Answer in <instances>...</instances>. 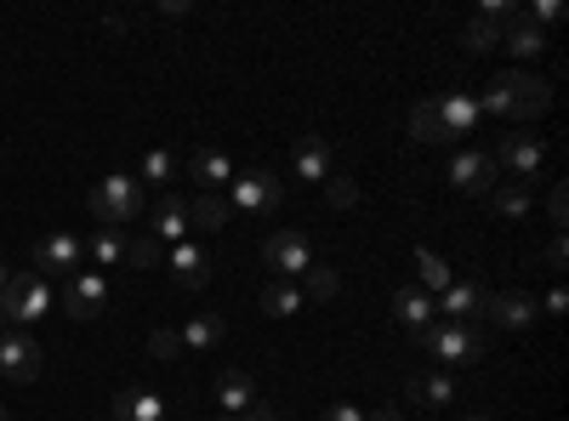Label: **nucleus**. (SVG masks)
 <instances>
[{
  "mask_svg": "<svg viewBox=\"0 0 569 421\" xmlns=\"http://www.w3.org/2000/svg\"><path fill=\"white\" fill-rule=\"evenodd\" d=\"M86 211L103 228H131L142 217V182L137 177H103L98 189L86 194Z\"/></svg>",
  "mask_w": 569,
  "mask_h": 421,
  "instance_id": "nucleus-2",
  "label": "nucleus"
},
{
  "mask_svg": "<svg viewBox=\"0 0 569 421\" xmlns=\"http://www.w3.org/2000/svg\"><path fill=\"white\" fill-rule=\"evenodd\" d=\"M518 18H525L530 29H552V23H563V7H558V0H536V7L518 12Z\"/></svg>",
  "mask_w": 569,
  "mask_h": 421,
  "instance_id": "nucleus-36",
  "label": "nucleus"
},
{
  "mask_svg": "<svg viewBox=\"0 0 569 421\" xmlns=\"http://www.w3.org/2000/svg\"><path fill=\"white\" fill-rule=\"evenodd\" d=\"M126 262H131V268H160L166 251H160V240H149V233H142V240H126Z\"/></svg>",
  "mask_w": 569,
  "mask_h": 421,
  "instance_id": "nucleus-35",
  "label": "nucleus"
},
{
  "mask_svg": "<svg viewBox=\"0 0 569 421\" xmlns=\"http://www.w3.org/2000/svg\"><path fill=\"white\" fill-rule=\"evenodd\" d=\"M563 308H569V291H563V285H558V291H552V297H547V302H541V313H552V319H558V313H563Z\"/></svg>",
  "mask_w": 569,
  "mask_h": 421,
  "instance_id": "nucleus-42",
  "label": "nucleus"
},
{
  "mask_svg": "<svg viewBox=\"0 0 569 421\" xmlns=\"http://www.w3.org/2000/svg\"><path fill=\"white\" fill-rule=\"evenodd\" d=\"M302 279H308V291H302V297H313V302H330V297H337V285H342L337 268H325V262H313Z\"/></svg>",
  "mask_w": 569,
  "mask_h": 421,
  "instance_id": "nucleus-33",
  "label": "nucleus"
},
{
  "mask_svg": "<svg viewBox=\"0 0 569 421\" xmlns=\"http://www.w3.org/2000/svg\"><path fill=\"white\" fill-rule=\"evenodd\" d=\"M479 319H490L496 331H525V324H536V297H525V291H496V297H485Z\"/></svg>",
  "mask_w": 569,
  "mask_h": 421,
  "instance_id": "nucleus-12",
  "label": "nucleus"
},
{
  "mask_svg": "<svg viewBox=\"0 0 569 421\" xmlns=\"http://www.w3.org/2000/svg\"><path fill=\"white\" fill-rule=\"evenodd\" d=\"M325 200L337 206V211H353V206H359V182L342 177V171H330V177H325Z\"/></svg>",
  "mask_w": 569,
  "mask_h": 421,
  "instance_id": "nucleus-31",
  "label": "nucleus"
},
{
  "mask_svg": "<svg viewBox=\"0 0 569 421\" xmlns=\"http://www.w3.org/2000/svg\"><path fill=\"white\" fill-rule=\"evenodd\" d=\"M501 46H507L512 58H541V52H547V34H541V29H530L525 18H518V23L501 34Z\"/></svg>",
  "mask_w": 569,
  "mask_h": 421,
  "instance_id": "nucleus-30",
  "label": "nucleus"
},
{
  "mask_svg": "<svg viewBox=\"0 0 569 421\" xmlns=\"http://www.w3.org/2000/svg\"><path fill=\"white\" fill-rule=\"evenodd\" d=\"M530 200H536L530 182H496V189H490V206H496L501 217H525V211H530Z\"/></svg>",
  "mask_w": 569,
  "mask_h": 421,
  "instance_id": "nucleus-29",
  "label": "nucleus"
},
{
  "mask_svg": "<svg viewBox=\"0 0 569 421\" xmlns=\"http://www.w3.org/2000/svg\"><path fill=\"white\" fill-rule=\"evenodd\" d=\"M160 18H188V0H160Z\"/></svg>",
  "mask_w": 569,
  "mask_h": 421,
  "instance_id": "nucleus-43",
  "label": "nucleus"
},
{
  "mask_svg": "<svg viewBox=\"0 0 569 421\" xmlns=\"http://www.w3.org/2000/svg\"><path fill=\"white\" fill-rule=\"evenodd\" d=\"M149 353H154V359H177V353H182L177 331H154V337H149Z\"/></svg>",
  "mask_w": 569,
  "mask_h": 421,
  "instance_id": "nucleus-37",
  "label": "nucleus"
},
{
  "mask_svg": "<svg viewBox=\"0 0 569 421\" xmlns=\"http://www.w3.org/2000/svg\"><path fill=\"white\" fill-rule=\"evenodd\" d=\"M262 268L273 273V279H284V285H291V279H302L308 268H313V251H308V240L297 228H279L273 240L262 245Z\"/></svg>",
  "mask_w": 569,
  "mask_h": 421,
  "instance_id": "nucleus-5",
  "label": "nucleus"
},
{
  "mask_svg": "<svg viewBox=\"0 0 569 421\" xmlns=\"http://www.w3.org/2000/svg\"><path fill=\"white\" fill-rule=\"evenodd\" d=\"M410 393H416V404H427V410H445V404L456 399V382L445 377V370H427V377L410 382Z\"/></svg>",
  "mask_w": 569,
  "mask_h": 421,
  "instance_id": "nucleus-24",
  "label": "nucleus"
},
{
  "mask_svg": "<svg viewBox=\"0 0 569 421\" xmlns=\"http://www.w3.org/2000/svg\"><path fill=\"white\" fill-rule=\"evenodd\" d=\"M393 313H399V324H405V331H427V324H433L439 319V308H433V297H427L421 285H399L393 291Z\"/></svg>",
  "mask_w": 569,
  "mask_h": 421,
  "instance_id": "nucleus-19",
  "label": "nucleus"
},
{
  "mask_svg": "<svg viewBox=\"0 0 569 421\" xmlns=\"http://www.w3.org/2000/svg\"><path fill=\"white\" fill-rule=\"evenodd\" d=\"M365 421H405V410H399V404H388V410H370Z\"/></svg>",
  "mask_w": 569,
  "mask_h": 421,
  "instance_id": "nucleus-44",
  "label": "nucleus"
},
{
  "mask_svg": "<svg viewBox=\"0 0 569 421\" xmlns=\"http://www.w3.org/2000/svg\"><path fill=\"white\" fill-rule=\"evenodd\" d=\"M149 240H160V245H182V240H188V200L166 194V200L154 206V217H149Z\"/></svg>",
  "mask_w": 569,
  "mask_h": 421,
  "instance_id": "nucleus-16",
  "label": "nucleus"
},
{
  "mask_svg": "<svg viewBox=\"0 0 569 421\" xmlns=\"http://www.w3.org/2000/svg\"><path fill=\"white\" fill-rule=\"evenodd\" d=\"M439 126H445V143H461V137H472L479 131V98H472V91H439Z\"/></svg>",
  "mask_w": 569,
  "mask_h": 421,
  "instance_id": "nucleus-11",
  "label": "nucleus"
},
{
  "mask_svg": "<svg viewBox=\"0 0 569 421\" xmlns=\"http://www.w3.org/2000/svg\"><path fill=\"white\" fill-rule=\"evenodd\" d=\"M291 171L302 182H325L330 171H337V166H330V143H325V137H302L297 154H291Z\"/></svg>",
  "mask_w": 569,
  "mask_h": 421,
  "instance_id": "nucleus-20",
  "label": "nucleus"
},
{
  "mask_svg": "<svg viewBox=\"0 0 569 421\" xmlns=\"http://www.w3.org/2000/svg\"><path fill=\"white\" fill-rule=\"evenodd\" d=\"M188 171H194V182H206V194H217V189H228V182H233V160L222 149H200Z\"/></svg>",
  "mask_w": 569,
  "mask_h": 421,
  "instance_id": "nucleus-21",
  "label": "nucleus"
},
{
  "mask_svg": "<svg viewBox=\"0 0 569 421\" xmlns=\"http://www.w3.org/2000/svg\"><path fill=\"white\" fill-rule=\"evenodd\" d=\"M552 109V86L541 74L525 69H501L490 74V86L479 91V114H501V120H536Z\"/></svg>",
  "mask_w": 569,
  "mask_h": 421,
  "instance_id": "nucleus-1",
  "label": "nucleus"
},
{
  "mask_svg": "<svg viewBox=\"0 0 569 421\" xmlns=\"http://www.w3.org/2000/svg\"><path fill=\"white\" fill-rule=\"evenodd\" d=\"M273 415H279V410H273V404H257V410H251V415H217V421H273Z\"/></svg>",
  "mask_w": 569,
  "mask_h": 421,
  "instance_id": "nucleus-41",
  "label": "nucleus"
},
{
  "mask_svg": "<svg viewBox=\"0 0 569 421\" xmlns=\"http://www.w3.org/2000/svg\"><path fill=\"white\" fill-rule=\"evenodd\" d=\"M166 262H171V279H177L182 291H200L206 279H211V251H206V245H188V240H182V245H171Z\"/></svg>",
  "mask_w": 569,
  "mask_h": 421,
  "instance_id": "nucleus-15",
  "label": "nucleus"
},
{
  "mask_svg": "<svg viewBox=\"0 0 569 421\" xmlns=\"http://www.w3.org/2000/svg\"><path fill=\"white\" fill-rule=\"evenodd\" d=\"M86 251H91V262H98V268H120L126 262V233L120 228H98L86 240Z\"/></svg>",
  "mask_w": 569,
  "mask_h": 421,
  "instance_id": "nucleus-27",
  "label": "nucleus"
},
{
  "mask_svg": "<svg viewBox=\"0 0 569 421\" xmlns=\"http://www.w3.org/2000/svg\"><path fill=\"white\" fill-rule=\"evenodd\" d=\"M228 200L240 206V211H251V217H262V211H273L279 200H284V182L273 177V171H233V182H228Z\"/></svg>",
  "mask_w": 569,
  "mask_h": 421,
  "instance_id": "nucleus-6",
  "label": "nucleus"
},
{
  "mask_svg": "<svg viewBox=\"0 0 569 421\" xmlns=\"http://www.w3.org/2000/svg\"><path fill=\"white\" fill-rule=\"evenodd\" d=\"M7 291H12V268H7V262H0V297H7Z\"/></svg>",
  "mask_w": 569,
  "mask_h": 421,
  "instance_id": "nucleus-45",
  "label": "nucleus"
},
{
  "mask_svg": "<svg viewBox=\"0 0 569 421\" xmlns=\"http://www.w3.org/2000/svg\"><path fill=\"white\" fill-rule=\"evenodd\" d=\"M262 404V393H257V382L246 377V370H228V377L217 382V410L222 415H251Z\"/></svg>",
  "mask_w": 569,
  "mask_h": 421,
  "instance_id": "nucleus-17",
  "label": "nucleus"
},
{
  "mask_svg": "<svg viewBox=\"0 0 569 421\" xmlns=\"http://www.w3.org/2000/svg\"><path fill=\"white\" fill-rule=\"evenodd\" d=\"M0 377L7 382H34L40 377V348L29 331H0Z\"/></svg>",
  "mask_w": 569,
  "mask_h": 421,
  "instance_id": "nucleus-10",
  "label": "nucleus"
},
{
  "mask_svg": "<svg viewBox=\"0 0 569 421\" xmlns=\"http://www.w3.org/2000/svg\"><path fill=\"white\" fill-rule=\"evenodd\" d=\"M421 348L439 364H479L485 359V331L479 324H456V319H433L421 331Z\"/></svg>",
  "mask_w": 569,
  "mask_h": 421,
  "instance_id": "nucleus-3",
  "label": "nucleus"
},
{
  "mask_svg": "<svg viewBox=\"0 0 569 421\" xmlns=\"http://www.w3.org/2000/svg\"><path fill=\"white\" fill-rule=\"evenodd\" d=\"M410 262H416V279H421V291H427V297H445V291H450V279H456V273H450V262H445V257L416 251Z\"/></svg>",
  "mask_w": 569,
  "mask_h": 421,
  "instance_id": "nucleus-23",
  "label": "nucleus"
},
{
  "mask_svg": "<svg viewBox=\"0 0 569 421\" xmlns=\"http://www.w3.org/2000/svg\"><path fill=\"white\" fill-rule=\"evenodd\" d=\"M496 182H501V166L490 149H461L450 160V189H461V194H490Z\"/></svg>",
  "mask_w": 569,
  "mask_h": 421,
  "instance_id": "nucleus-7",
  "label": "nucleus"
},
{
  "mask_svg": "<svg viewBox=\"0 0 569 421\" xmlns=\"http://www.w3.org/2000/svg\"><path fill=\"white\" fill-rule=\"evenodd\" d=\"M166 399L154 388H120L114 393V421H166Z\"/></svg>",
  "mask_w": 569,
  "mask_h": 421,
  "instance_id": "nucleus-18",
  "label": "nucleus"
},
{
  "mask_svg": "<svg viewBox=\"0 0 569 421\" xmlns=\"http://www.w3.org/2000/svg\"><path fill=\"white\" fill-rule=\"evenodd\" d=\"M0 421H7V404H0Z\"/></svg>",
  "mask_w": 569,
  "mask_h": 421,
  "instance_id": "nucleus-48",
  "label": "nucleus"
},
{
  "mask_svg": "<svg viewBox=\"0 0 569 421\" xmlns=\"http://www.w3.org/2000/svg\"><path fill=\"white\" fill-rule=\"evenodd\" d=\"M433 308H439V319L467 324V319H479V308H485V285L479 279H450V291L433 297Z\"/></svg>",
  "mask_w": 569,
  "mask_h": 421,
  "instance_id": "nucleus-14",
  "label": "nucleus"
},
{
  "mask_svg": "<svg viewBox=\"0 0 569 421\" xmlns=\"http://www.w3.org/2000/svg\"><path fill=\"white\" fill-rule=\"evenodd\" d=\"M34 268H40V279L80 273V240H74V233H52V240H40L34 245Z\"/></svg>",
  "mask_w": 569,
  "mask_h": 421,
  "instance_id": "nucleus-13",
  "label": "nucleus"
},
{
  "mask_svg": "<svg viewBox=\"0 0 569 421\" xmlns=\"http://www.w3.org/2000/svg\"><path fill=\"white\" fill-rule=\"evenodd\" d=\"M405 126H410L416 143H445V126H439V103H433V98L416 103V109L405 114Z\"/></svg>",
  "mask_w": 569,
  "mask_h": 421,
  "instance_id": "nucleus-28",
  "label": "nucleus"
},
{
  "mask_svg": "<svg viewBox=\"0 0 569 421\" xmlns=\"http://www.w3.org/2000/svg\"><path fill=\"white\" fill-rule=\"evenodd\" d=\"M547 217H552V228H563V222H569V194H563V182H552V200H547Z\"/></svg>",
  "mask_w": 569,
  "mask_h": 421,
  "instance_id": "nucleus-38",
  "label": "nucleus"
},
{
  "mask_svg": "<svg viewBox=\"0 0 569 421\" xmlns=\"http://www.w3.org/2000/svg\"><path fill=\"white\" fill-rule=\"evenodd\" d=\"M461 46H467V52H496V46H501V29L485 23V18H472V23L461 29Z\"/></svg>",
  "mask_w": 569,
  "mask_h": 421,
  "instance_id": "nucleus-32",
  "label": "nucleus"
},
{
  "mask_svg": "<svg viewBox=\"0 0 569 421\" xmlns=\"http://www.w3.org/2000/svg\"><path fill=\"white\" fill-rule=\"evenodd\" d=\"M222 331H228V324H222L217 313H200V319H188V324H182V337H177V342H182V348H194V353H206V348L222 342Z\"/></svg>",
  "mask_w": 569,
  "mask_h": 421,
  "instance_id": "nucleus-25",
  "label": "nucleus"
},
{
  "mask_svg": "<svg viewBox=\"0 0 569 421\" xmlns=\"http://www.w3.org/2000/svg\"><path fill=\"white\" fill-rule=\"evenodd\" d=\"M273 421H284V415H273Z\"/></svg>",
  "mask_w": 569,
  "mask_h": 421,
  "instance_id": "nucleus-49",
  "label": "nucleus"
},
{
  "mask_svg": "<svg viewBox=\"0 0 569 421\" xmlns=\"http://www.w3.org/2000/svg\"><path fill=\"white\" fill-rule=\"evenodd\" d=\"M490 154H496L501 171H512L518 182H530L541 171V160H547V143H541V137H530V131H512V137H501Z\"/></svg>",
  "mask_w": 569,
  "mask_h": 421,
  "instance_id": "nucleus-8",
  "label": "nucleus"
},
{
  "mask_svg": "<svg viewBox=\"0 0 569 421\" xmlns=\"http://www.w3.org/2000/svg\"><path fill=\"white\" fill-rule=\"evenodd\" d=\"M46 308H52V285H46L40 273H12V291L0 297V313H7V324L29 331L34 319H46Z\"/></svg>",
  "mask_w": 569,
  "mask_h": 421,
  "instance_id": "nucleus-4",
  "label": "nucleus"
},
{
  "mask_svg": "<svg viewBox=\"0 0 569 421\" xmlns=\"http://www.w3.org/2000/svg\"><path fill=\"white\" fill-rule=\"evenodd\" d=\"M308 308V297L297 291V285H284V279H273V285L262 291V313L268 319H291V313H302Z\"/></svg>",
  "mask_w": 569,
  "mask_h": 421,
  "instance_id": "nucleus-26",
  "label": "nucleus"
},
{
  "mask_svg": "<svg viewBox=\"0 0 569 421\" xmlns=\"http://www.w3.org/2000/svg\"><path fill=\"white\" fill-rule=\"evenodd\" d=\"M109 308V279L91 268V273H69V285H63V313L69 319H98Z\"/></svg>",
  "mask_w": 569,
  "mask_h": 421,
  "instance_id": "nucleus-9",
  "label": "nucleus"
},
{
  "mask_svg": "<svg viewBox=\"0 0 569 421\" xmlns=\"http://www.w3.org/2000/svg\"><path fill=\"white\" fill-rule=\"evenodd\" d=\"M325 421H365V410H353V404H330Z\"/></svg>",
  "mask_w": 569,
  "mask_h": 421,
  "instance_id": "nucleus-40",
  "label": "nucleus"
},
{
  "mask_svg": "<svg viewBox=\"0 0 569 421\" xmlns=\"http://www.w3.org/2000/svg\"><path fill=\"white\" fill-rule=\"evenodd\" d=\"M563 262H569V245H563V233H552V245H547V268H552V273H563Z\"/></svg>",
  "mask_w": 569,
  "mask_h": 421,
  "instance_id": "nucleus-39",
  "label": "nucleus"
},
{
  "mask_svg": "<svg viewBox=\"0 0 569 421\" xmlns=\"http://www.w3.org/2000/svg\"><path fill=\"white\" fill-rule=\"evenodd\" d=\"M217 233V228H228V200L222 194H194L188 200V233Z\"/></svg>",
  "mask_w": 569,
  "mask_h": 421,
  "instance_id": "nucleus-22",
  "label": "nucleus"
},
{
  "mask_svg": "<svg viewBox=\"0 0 569 421\" xmlns=\"http://www.w3.org/2000/svg\"><path fill=\"white\" fill-rule=\"evenodd\" d=\"M0 331H7V313H0Z\"/></svg>",
  "mask_w": 569,
  "mask_h": 421,
  "instance_id": "nucleus-47",
  "label": "nucleus"
},
{
  "mask_svg": "<svg viewBox=\"0 0 569 421\" xmlns=\"http://www.w3.org/2000/svg\"><path fill=\"white\" fill-rule=\"evenodd\" d=\"M171 171H177L171 154H166V149H149V160H142V177H137V182H142V189H166Z\"/></svg>",
  "mask_w": 569,
  "mask_h": 421,
  "instance_id": "nucleus-34",
  "label": "nucleus"
},
{
  "mask_svg": "<svg viewBox=\"0 0 569 421\" xmlns=\"http://www.w3.org/2000/svg\"><path fill=\"white\" fill-rule=\"evenodd\" d=\"M467 421H490V415H467Z\"/></svg>",
  "mask_w": 569,
  "mask_h": 421,
  "instance_id": "nucleus-46",
  "label": "nucleus"
}]
</instances>
